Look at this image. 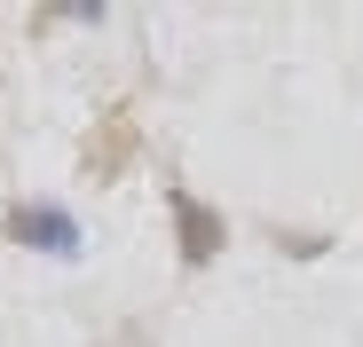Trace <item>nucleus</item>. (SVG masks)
<instances>
[{
  "label": "nucleus",
  "mask_w": 363,
  "mask_h": 347,
  "mask_svg": "<svg viewBox=\"0 0 363 347\" xmlns=\"http://www.w3.org/2000/svg\"><path fill=\"white\" fill-rule=\"evenodd\" d=\"M174 213H182V237H190V245H182V253H190V261H206V253H213V245H221V221H206V213H198V205H190V198H182V205H174Z\"/></svg>",
  "instance_id": "nucleus-2"
},
{
  "label": "nucleus",
  "mask_w": 363,
  "mask_h": 347,
  "mask_svg": "<svg viewBox=\"0 0 363 347\" xmlns=\"http://www.w3.org/2000/svg\"><path fill=\"white\" fill-rule=\"evenodd\" d=\"M16 237H24V245H40V253H79L72 213H55V205H16Z\"/></svg>",
  "instance_id": "nucleus-1"
}]
</instances>
